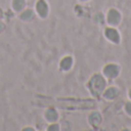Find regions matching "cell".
<instances>
[{"mask_svg":"<svg viewBox=\"0 0 131 131\" xmlns=\"http://www.w3.org/2000/svg\"><path fill=\"white\" fill-rule=\"evenodd\" d=\"M105 85H106V81L101 75H94L89 83V88L93 95H99L104 91Z\"/></svg>","mask_w":131,"mask_h":131,"instance_id":"obj_1","label":"cell"},{"mask_svg":"<svg viewBox=\"0 0 131 131\" xmlns=\"http://www.w3.org/2000/svg\"><path fill=\"white\" fill-rule=\"evenodd\" d=\"M120 72V68L116 64H107L106 67L104 68V74L106 75L108 78H114L116 77Z\"/></svg>","mask_w":131,"mask_h":131,"instance_id":"obj_2","label":"cell"},{"mask_svg":"<svg viewBox=\"0 0 131 131\" xmlns=\"http://www.w3.org/2000/svg\"><path fill=\"white\" fill-rule=\"evenodd\" d=\"M121 21V15L116 9H111L108 13V22L113 25H117Z\"/></svg>","mask_w":131,"mask_h":131,"instance_id":"obj_3","label":"cell"},{"mask_svg":"<svg viewBox=\"0 0 131 131\" xmlns=\"http://www.w3.org/2000/svg\"><path fill=\"white\" fill-rule=\"evenodd\" d=\"M105 35H106L107 38L111 41H113V43L117 44L118 41H120V35H118V32L116 31L115 29L108 28V29H106V31H105Z\"/></svg>","mask_w":131,"mask_h":131,"instance_id":"obj_4","label":"cell"},{"mask_svg":"<svg viewBox=\"0 0 131 131\" xmlns=\"http://www.w3.org/2000/svg\"><path fill=\"white\" fill-rule=\"evenodd\" d=\"M37 12H38V14L41 17H46V15L48 13V7H47V4L44 0H39L37 2Z\"/></svg>","mask_w":131,"mask_h":131,"instance_id":"obj_5","label":"cell"},{"mask_svg":"<svg viewBox=\"0 0 131 131\" xmlns=\"http://www.w3.org/2000/svg\"><path fill=\"white\" fill-rule=\"evenodd\" d=\"M90 123H91V125H93V127H98V125L101 123V116H100V114L99 113H92L90 115Z\"/></svg>","mask_w":131,"mask_h":131,"instance_id":"obj_6","label":"cell"},{"mask_svg":"<svg viewBox=\"0 0 131 131\" xmlns=\"http://www.w3.org/2000/svg\"><path fill=\"white\" fill-rule=\"evenodd\" d=\"M118 93H120V91H118L117 88H109L105 92V98H107V99H114V98H116L118 95Z\"/></svg>","mask_w":131,"mask_h":131,"instance_id":"obj_7","label":"cell"},{"mask_svg":"<svg viewBox=\"0 0 131 131\" xmlns=\"http://www.w3.org/2000/svg\"><path fill=\"white\" fill-rule=\"evenodd\" d=\"M71 66H72V59L70 57L63 58L61 63H60V67H61V69H63V70H69L70 68H71Z\"/></svg>","mask_w":131,"mask_h":131,"instance_id":"obj_8","label":"cell"},{"mask_svg":"<svg viewBox=\"0 0 131 131\" xmlns=\"http://www.w3.org/2000/svg\"><path fill=\"white\" fill-rule=\"evenodd\" d=\"M46 118H47L48 121H51V122H53V121H55L58 118V113L54 111L53 108H50L46 111Z\"/></svg>","mask_w":131,"mask_h":131,"instance_id":"obj_9","label":"cell"},{"mask_svg":"<svg viewBox=\"0 0 131 131\" xmlns=\"http://www.w3.org/2000/svg\"><path fill=\"white\" fill-rule=\"evenodd\" d=\"M13 7L15 10H21L24 7V0H14L13 1Z\"/></svg>","mask_w":131,"mask_h":131,"instance_id":"obj_10","label":"cell"},{"mask_svg":"<svg viewBox=\"0 0 131 131\" xmlns=\"http://www.w3.org/2000/svg\"><path fill=\"white\" fill-rule=\"evenodd\" d=\"M32 16H34V13H32V10H25L24 13L21 15V17H22V20H31Z\"/></svg>","mask_w":131,"mask_h":131,"instance_id":"obj_11","label":"cell"},{"mask_svg":"<svg viewBox=\"0 0 131 131\" xmlns=\"http://www.w3.org/2000/svg\"><path fill=\"white\" fill-rule=\"evenodd\" d=\"M125 109H127L128 114H129V115H131V102H128V104L125 105Z\"/></svg>","mask_w":131,"mask_h":131,"instance_id":"obj_12","label":"cell"},{"mask_svg":"<svg viewBox=\"0 0 131 131\" xmlns=\"http://www.w3.org/2000/svg\"><path fill=\"white\" fill-rule=\"evenodd\" d=\"M48 130H51V131H52V130H59V125H58V124H53L52 127L48 128Z\"/></svg>","mask_w":131,"mask_h":131,"instance_id":"obj_13","label":"cell"},{"mask_svg":"<svg viewBox=\"0 0 131 131\" xmlns=\"http://www.w3.org/2000/svg\"><path fill=\"white\" fill-rule=\"evenodd\" d=\"M2 30H4V24H2V23L0 22V32H1Z\"/></svg>","mask_w":131,"mask_h":131,"instance_id":"obj_14","label":"cell"},{"mask_svg":"<svg viewBox=\"0 0 131 131\" xmlns=\"http://www.w3.org/2000/svg\"><path fill=\"white\" fill-rule=\"evenodd\" d=\"M129 95H130V98H131V89H130V92H129Z\"/></svg>","mask_w":131,"mask_h":131,"instance_id":"obj_15","label":"cell"}]
</instances>
